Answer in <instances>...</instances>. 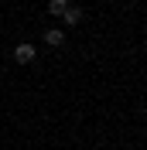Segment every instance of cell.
Returning a JSON list of instances; mask_svg holds the SVG:
<instances>
[{
	"label": "cell",
	"instance_id": "6da1fadb",
	"mask_svg": "<svg viewBox=\"0 0 147 150\" xmlns=\"http://www.w3.org/2000/svg\"><path fill=\"white\" fill-rule=\"evenodd\" d=\"M34 55H38L34 45H17V48H14V58H17L21 65H31V62H34Z\"/></svg>",
	"mask_w": 147,
	"mask_h": 150
},
{
	"label": "cell",
	"instance_id": "7a4b0ae2",
	"mask_svg": "<svg viewBox=\"0 0 147 150\" xmlns=\"http://www.w3.org/2000/svg\"><path fill=\"white\" fill-rule=\"evenodd\" d=\"M45 45H48V48H62V45H65V31H62V28H48V31H45Z\"/></svg>",
	"mask_w": 147,
	"mask_h": 150
},
{
	"label": "cell",
	"instance_id": "3957f363",
	"mask_svg": "<svg viewBox=\"0 0 147 150\" xmlns=\"http://www.w3.org/2000/svg\"><path fill=\"white\" fill-rule=\"evenodd\" d=\"M62 21H65V28H75V24L82 21V7H75V4H69V10L62 14Z\"/></svg>",
	"mask_w": 147,
	"mask_h": 150
},
{
	"label": "cell",
	"instance_id": "277c9868",
	"mask_svg": "<svg viewBox=\"0 0 147 150\" xmlns=\"http://www.w3.org/2000/svg\"><path fill=\"white\" fill-rule=\"evenodd\" d=\"M65 10H69V0H48L45 14H51V17H62Z\"/></svg>",
	"mask_w": 147,
	"mask_h": 150
}]
</instances>
